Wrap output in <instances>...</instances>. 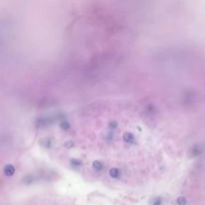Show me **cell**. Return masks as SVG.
Returning a JSON list of instances; mask_svg holds the SVG:
<instances>
[{
	"label": "cell",
	"mask_w": 205,
	"mask_h": 205,
	"mask_svg": "<svg viewBox=\"0 0 205 205\" xmlns=\"http://www.w3.org/2000/svg\"><path fill=\"white\" fill-rule=\"evenodd\" d=\"M177 203H178L179 205H185L186 204V199L184 198V197H179V198L177 199Z\"/></svg>",
	"instance_id": "6da1fadb"
},
{
	"label": "cell",
	"mask_w": 205,
	"mask_h": 205,
	"mask_svg": "<svg viewBox=\"0 0 205 205\" xmlns=\"http://www.w3.org/2000/svg\"><path fill=\"white\" fill-rule=\"evenodd\" d=\"M154 205H161V201L160 200H156L155 203H154Z\"/></svg>",
	"instance_id": "7a4b0ae2"
}]
</instances>
